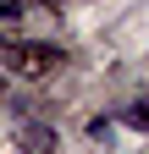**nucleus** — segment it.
Instances as JSON below:
<instances>
[{"label":"nucleus","mask_w":149,"mask_h":154,"mask_svg":"<svg viewBox=\"0 0 149 154\" xmlns=\"http://www.w3.org/2000/svg\"><path fill=\"white\" fill-rule=\"evenodd\" d=\"M17 143H22V154H55V132L44 121H22L17 127Z\"/></svg>","instance_id":"f03ea898"},{"label":"nucleus","mask_w":149,"mask_h":154,"mask_svg":"<svg viewBox=\"0 0 149 154\" xmlns=\"http://www.w3.org/2000/svg\"><path fill=\"white\" fill-rule=\"evenodd\" d=\"M0 55H6V66H17L22 77H44V72H55L61 66V50H50V44H0Z\"/></svg>","instance_id":"f257e3e1"},{"label":"nucleus","mask_w":149,"mask_h":154,"mask_svg":"<svg viewBox=\"0 0 149 154\" xmlns=\"http://www.w3.org/2000/svg\"><path fill=\"white\" fill-rule=\"evenodd\" d=\"M6 99H11V83H6V77H0V105H6Z\"/></svg>","instance_id":"7ed1b4c3"}]
</instances>
